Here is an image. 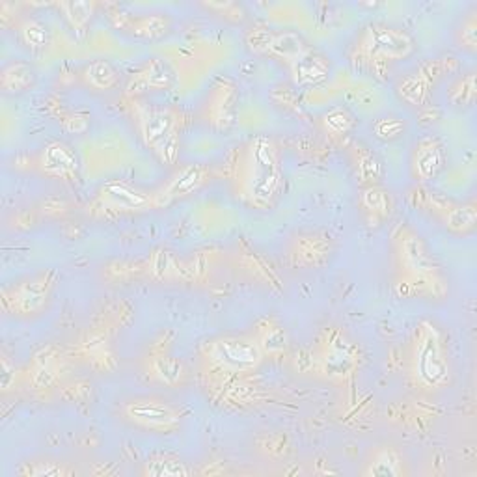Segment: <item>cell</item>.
I'll list each match as a JSON object with an SVG mask.
<instances>
[{"label": "cell", "instance_id": "6da1fadb", "mask_svg": "<svg viewBox=\"0 0 477 477\" xmlns=\"http://www.w3.org/2000/svg\"><path fill=\"white\" fill-rule=\"evenodd\" d=\"M283 191V170L276 142L269 134L253 136L241 157L237 194L253 209H271Z\"/></svg>", "mask_w": 477, "mask_h": 477}, {"label": "cell", "instance_id": "7a4b0ae2", "mask_svg": "<svg viewBox=\"0 0 477 477\" xmlns=\"http://www.w3.org/2000/svg\"><path fill=\"white\" fill-rule=\"evenodd\" d=\"M411 377L422 390H442L452 384V363L442 333L431 321H422L411 347Z\"/></svg>", "mask_w": 477, "mask_h": 477}, {"label": "cell", "instance_id": "3957f363", "mask_svg": "<svg viewBox=\"0 0 477 477\" xmlns=\"http://www.w3.org/2000/svg\"><path fill=\"white\" fill-rule=\"evenodd\" d=\"M395 258L412 293H434L440 285L438 263L423 237L409 228L395 235Z\"/></svg>", "mask_w": 477, "mask_h": 477}, {"label": "cell", "instance_id": "277c9868", "mask_svg": "<svg viewBox=\"0 0 477 477\" xmlns=\"http://www.w3.org/2000/svg\"><path fill=\"white\" fill-rule=\"evenodd\" d=\"M140 138L163 164L174 166L179 159V120L170 108L140 106L136 113Z\"/></svg>", "mask_w": 477, "mask_h": 477}, {"label": "cell", "instance_id": "5b68a950", "mask_svg": "<svg viewBox=\"0 0 477 477\" xmlns=\"http://www.w3.org/2000/svg\"><path fill=\"white\" fill-rule=\"evenodd\" d=\"M356 49L363 58L373 62H397L416 53V42L407 30L377 23L362 32Z\"/></svg>", "mask_w": 477, "mask_h": 477}, {"label": "cell", "instance_id": "8992f818", "mask_svg": "<svg viewBox=\"0 0 477 477\" xmlns=\"http://www.w3.org/2000/svg\"><path fill=\"white\" fill-rule=\"evenodd\" d=\"M258 340L248 336H228L207 345V360L228 373H250L263 360Z\"/></svg>", "mask_w": 477, "mask_h": 477}, {"label": "cell", "instance_id": "52a82bcc", "mask_svg": "<svg viewBox=\"0 0 477 477\" xmlns=\"http://www.w3.org/2000/svg\"><path fill=\"white\" fill-rule=\"evenodd\" d=\"M124 418L140 429L154 432H174L181 427V412L170 401L157 395H140L122 405Z\"/></svg>", "mask_w": 477, "mask_h": 477}, {"label": "cell", "instance_id": "ba28073f", "mask_svg": "<svg viewBox=\"0 0 477 477\" xmlns=\"http://www.w3.org/2000/svg\"><path fill=\"white\" fill-rule=\"evenodd\" d=\"M56 280V271H44L23 280L14 289L5 291V308L21 317L40 315L51 301Z\"/></svg>", "mask_w": 477, "mask_h": 477}, {"label": "cell", "instance_id": "9c48e42d", "mask_svg": "<svg viewBox=\"0 0 477 477\" xmlns=\"http://www.w3.org/2000/svg\"><path fill=\"white\" fill-rule=\"evenodd\" d=\"M94 209L101 214H125L155 209L154 193H145L124 179H110L99 189Z\"/></svg>", "mask_w": 477, "mask_h": 477}, {"label": "cell", "instance_id": "30bf717a", "mask_svg": "<svg viewBox=\"0 0 477 477\" xmlns=\"http://www.w3.org/2000/svg\"><path fill=\"white\" fill-rule=\"evenodd\" d=\"M358 347L340 330H333L321 347L319 363L321 370L334 379H343L358 368Z\"/></svg>", "mask_w": 477, "mask_h": 477}, {"label": "cell", "instance_id": "8fae6325", "mask_svg": "<svg viewBox=\"0 0 477 477\" xmlns=\"http://www.w3.org/2000/svg\"><path fill=\"white\" fill-rule=\"evenodd\" d=\"M211 177V170L204 164H185L179 168L166 183L154 191L155 209L166 207L177 200H185L191 194L198 193Z\"/></svg>", "mask_w": 477, "mask_h": 477}, {"label": "cell", "instance_id": "7c38bea8", "mask_svg": "<svg viewBox=\"0 0 477 477\" xmlns=\"http://www.w3.org/2000/svg\"><path fill=\"white\" fill-rule=\"evenodd\" d=\"M239 106V90L232 81L220 79L207 99L205 116L211 127L218 133H228L237 120Z\"/></svg>", "mask_w": 477, "mask_h": 477}, {"label": "cell", "instance_id": "4fadbf2b", "mask_svg": "<svg viewBox=\"0 0 477 477\" xmlns=\"http://www.w3.org/2000/svg\"><path fill=\"white\" fill-rule=\"evenodd\" d=\"M448 163L444 144L434 136H425L418 140L411 155V170L416 181L427 183L436 179L444 172Z\"/></svg>", "mask_w": 477, "mask_h": 477}, {"label": "cell", "instance_id": "5bb4252c", "mask_svg": "<svg viewBox=\"0 0 477 477\" xmlns=\"http://www.w3.org/2000/svg\"><path fill=\"white\" fill-rule=\"evenodd\" d=\"M442 73H444L442 60H429L422 64L418 71L411 73L409 77H405L397 84V95L412 106H422L429 101L431 86L438 77H442Z\"/></svg>", "mask_w": 477, "mask_h": 477}, {"label": "cell", "instance_id": "9a60e30c", "mask_svg": "<svg viewBox=\"0 0 477 477\" xmlns=\"http://www.w3.org/2000/svg\"><path fill=\"white\" fill-rule=\"evenodd\" d=\"M333 252V237L321 232L297 235L289 244V260L295 267H319Z\"/></svg>", "mask_w": 477, "mask_h": 477}, {"label": "cell", "instance_id": "2e32d148", "mask_svg": "<svg viewBox=\"0 0 477 477\" xmlns=\"http://www.w3.org/2000/svg\"><path fill=\"white\" fill-rule=\"evenodd\" d=\"M42 174L53 179L73 181L79 174V157L69 144L62 140L49 142L38 157Z\"/></svg>", "mask_w": 477, "mask_h": 477}, {"label": "cell", "instance_id": "e0dca14e", "mask_svg": "<svg viewBox=\"0 0 477 477\" xmlns=\"http://www.w3.org/2000/svg\"><path fill=\"white\" fill-rule=\"evenodd\" d=\"M177 84V71L163 58H152L131 81L127 94H144L148 90H170Z\"/></svg>", "mask_w": 477, "mask_h": 477}, {"label": "cell", "instance_id": "ac0fdd59", "mask_svg": "<svg viewBox=\"0 0 477 477\" xmlns=\"http://www.w3.org/2000/svg\"><path fill=\"white\" fill-rule=\"evenodd\" d=\"M287 65L293 81H295V84L301 88H308L323 83L330 73L328 58L312 47H308L301 56H297Z\"/></svg>", "mask_w": 477, "mask_h": 477}, {"label": "cell", "instance_id": "d6986e66", "mask_svg": "<svg viewBox=\"0 0 477 477\" xmlns=\"http://www.w3.org/2000/svg\"><path fill=\"white\" fill-rule=\"evenodd\" d=\"M35 69L23 60H14L0 71V88L6 95H19L35 86Z\"/></svg>", "mask_w": 477, "mask_h": 477}, {"label": "cell", "instance_id": "ffe728a7", "mask_svg": "<svg viewBox=\"0 0 477 477\" xmlns=\"http://www.w3.org/2000/svg\"><path fill=\"white\" fill-rule=\"evenodd\" d=\"M436 214L446 230L459 235L470 234L477 224V205L473 202L457 204L450 200Z\"/></svg>", "mask_w": 477, "mask_h": 477}, {"label": "cell", "instance_id": "44dd1931", "mask_svg": "<svg viewBox=\"0 0 477 477\" xmlns=\"http://www.w3.org/2000/svg\"><path fill=\"white\" fill-rule=\"evenodd\" d=\"M134 38L142 40H161L172 30V19L166 14H148L140 17H127L125 23L120 25Z\"/></svg>", "mask_w": 477, "mask_h": 477}, {"label": "cell", "instance_id": "7402d4cb", "mask_svg": "<svg viewBox=\"0 0 477 477\" xmlns=\"http://www.w3.org/2000/svg\"><path fill=\"white\" fill-rule=\"evenodd\" d=\"M310 45L303 35L295 30H271L269 35V44L265 49V55H273L285 64H291L297 56H301Z\"/></svg>", "mask_w": 477, "mask_h": 477}, {"label": "cell", "instance_id": "603a6c76", "mask_svg": "<svg viewBox=\"0 0 477 477\" xmlns=\"http://www.w3.org/2000/svg\"><path fill=\"white\" fill-rule=\"evenodd\" d=\"M83 77H84V83L97 92H108V90L116 88L120 83L118 69L108 60H103V58L90 62L83 71Z\"/></svg>", "mask_w": 477, "mask_h": 477}, {"label": "cell", "instance_id": "cb8c5ba5", "mask_svg": "<svg viewBox=\"0 0 477 477\" xmlns=\"http://www.w3.org/2000/svg\"><path fill=\"white\" fill-rule=\"evenodd\" d=\"M362 473L368 477H397L402 473V459L393 448L383 446L373 453V459Z\"/></svg>", "mask_w": 477, "mask_h": 477}, {"label": "cell", "instance_id": "d4e9b609", "mask_svg": "<svg viewBox=\"0 0 477 477\" xmlns=\"http://www.w3.org/2000/svg\"><path fill=\"white\" fill-rule=\"evenodd\" d=\"M360 204L373 218H386L393 211V198H392V194L388 191L381 189L379 185L365 187L362 191Z\"/></svg>", "mask_w": 477, "mask_h": 477}, {"label": "cell", "instance_id": "484cf974", "mask_svg": "<svg viewBox=\"0 0 477 477\" xmlns=\"http://www.w3.org/2000/svg\"><path fill=\"white\" fill-rule=\"evenodd\" d=\"M21 42L32 51H44L51 44V30L38 19H25L19 26Z\"/></svg>", "mask_w": 477, "mask_h": 477}, {"label": "cell", "instance_id": "4316f807", "mask_svg": "<svg viewBox=\"0 0 477 477\" xmlns=\"http://www.w3.org/2000/svg\"><path fill=\"white\" fill-rule=\"evenodd\" d=\"M353 161L356 166V177L362 183H372V185H375V181L383 174V166L379 159L368 148H365V145L358 144L353 152Z\"/></svg>", "mask_w": 477, "mask_h": 477}, {"label": "cell", "instance_id": "83f0119b", "mask_svg": "<svg viewBox=\"0 0 477 477\" xmlns=\"http://www.w3.org/2000/svg\"><path fill=\"white\" fill-rule=\"evenodd\" d=\"M58 8L62 10L65 21L69 23V26L73 28V32L83 34L86 30V26L90 25L94 14H95V5L94 3H75V0H71V3H60Z\"/></svg>", "mask_w": 477, "mask_h": 477}, {"label": "cell", "instance_id": "f1b7e54d", "mask_svg": "<svg viewBox=\"0 0 477 477\" xmlns=\"http://www.w3.org/2000/svg\"><path fill=\"white\" fill-rule=\"evenodd\" d=\"M191 470L185 462H181L172 457H154L144 464V475L154 477H183L189 475Z\"/></svg>", "mask_w": 477, "mask_h": 477}, {"label": "cell", "instance_id": "f546056e", "mask_svg": "<svg viewBox=\"0 0 477 477\" xmlns=\"http://www.w3.org/2000/svg\"><path fill=\"white\" fill-rule=\"evenodd\" d=\"M152 273L155 278L161 280H172V278H187L185 276V267L181 265V262H177V258L170 252H159L154 255L152 265H150Z\"/></svg>", "mask_w": 477, "mask_h": 477}, {"label": "cell", "instance_id": "4dcf8cb0", "mask_svg": "<svg viewBox=\"0 0 477 477\" xmlns=\"http://www.w3.org/2000/svg\"><path fill=\"white\" fill-rule=\"evenodd\" d=\"M475 73H468V75L455 81L448 92V97L455 106H472L475 103Z\"/></svg>", "mask_w": 477, "mask_h": 477}, {"label": "cell", "instance_id": "1f68e13d", "mask_svg": "<svg viewBox=\"0 0 477 477\" xmlns=\"http://www.w3.org/2000/svg\"><path fill=\"white\" fill-rule=\"evenodd\" d=\"M323 125L328 133L333 134H345L353 129L354 125V118L349 113L347 108L343 106H336L333 110H328V113L323 116Z\"/></svg>", "mask_w": 477, "mask_h": 477}, {"label": "cell", "instance_id": "d6a6232c", "mask_svg": "<svg viewBox=\"0 0 477 477\" xmlns=\"http://www.w3.org/2000/svg\"><path fill=\"white\" fill-rule=\"evenodd\" d=\"M405 133V122L397 116H384L373 124V134L383 142H393Z\"/></svg>", "mask_w": 477, "mask_h": 477}, {"label": "cell", "instance_id": "836d02e7", "mask_svg": "<svg viewBox=\"0 0 477 477\" xmlns=\"http://www.w3.org/2000/svg\"><path fill=\"white\" fill-rule=\"evenodd\" d=\"M154 372L163 383L175 384L183 377V365H181V362L172 360V358H159L154 363Z\"/></svg>", "mask_w": 477, "mask_h": 477}, {"label": "cell", "instance_id": "e575fe53", "mask_svg": "<svg viewBox=\"0 0 477 477\" xmlns=\"http://www.w3.org/2000/svg\"><path fill=\"white\" fill-rule=\"evenodd\" d=\"M260 347L263 349V353H280L285 349V333L283 328L280 326H267L262 336L258 338Z\"/></svg>", "mask_w": 477, "mask_h": 477}, {"label": "cell", "instance_id": "d590c367", "mask_svg": "<svg viewBox=\"0 0 477 477\" xmlns=\"http://www.w3.org/2000/svg\"><path fill=\"white\" fill-rule=\"evenodd\" d=\"M23 473L35 477H56L69 473V470L62 462H26Z\"/></svg>", "mask_w": 477, "mask_h": 477}, {"label": "cell", "instance_id": "8d00e7d4", "mask_svg": "<svg viewBox=\"0 0 477 477\" xmlns=\"http://www.w3.org/2000/svg\"><path fill=\"white\" fill-rule=\"evenodd\" d=\"M457 40L461 44V47L468 49V51H475L477 47V21H475V14H470L468 19L462 21L459 32H457Z\"/></svg>", "mask_w": 477, "mask_h": 477}, {"label": "cell", "instance_id": "74e56055", "mask_svg": "<svg viewBox=\"0 0 477 477\" xmlns=\"http://www.w3.org/2000/svg\"><path fill=\"white\" fill-rule=\"evenodd\" d=\"M209 10H220V12H223L224 15L223 17H226V19H232V21H243L244 19V12H243V8L239 6V5H235V3H220V5H205Z\"/></svg>", "mask_w": 477, "mask_h": 477}]
</instances>
